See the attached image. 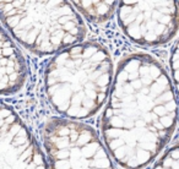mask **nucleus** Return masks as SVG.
Segmentation results:
<instances>
[{"mask_svg":"<svg viewBox=\"0 0 179 169\" xmlns=\"http://www.w3.org/2000/svg\"><path fill=\"white\" fill-rule=\"evenodd\" d=\"M175 125V91L166 69L147 54L125 56L101 120L108 153L125 169H142L167 146Z\"/></svg>","mask_w":179,"mask_h":169,"instance_id":"nucleus-1","label":"nucleus"},{"mask_svg":"<svg viewBox=\"0 0 179 169\" xmlns=\"http://www.w3.org/2000/svg\"><path fill=\"white\" fill-rule=\"evenodd\" d=\"M112 78L108 50L87 42L56 53L45 67L44 89L58 113L70 119H87L107 101Z\"/></svg>","mask_w":179,"mask_h":169,"instance_id":"nucleus-2","label":"nucleus"},{"mask_svg":"<svg viewBox=\"0 0 179 169\" xmlns=\"http://www.w3.org/2000/svg\"><path fill=\"white\" fill-rule=\"evenodd\" d=\"M0 20L36 55L59 53L86 36L81 16L67 1H0Z\"/></svg>","mask_w":179,"mask_h":169,"instance_id":"nucleus-3","label":"nucleus"},{"mask_svg":"<svg viewBox=\"0 0 179 169\" xmlns=\"http://www.w3.org/2000/svg\"><path fill=\"white\" fill-rule=\"evenodd\" d=\"M48 169H115L107 148L91 126L52 118L43 130Z\"/></svg>","mask_w":179,"mask_h":169,"instance_id":"nucleus-4","label":"nucleus"},{"mask_svg":"<svg viewBox=\"0 0 179 169\" xmlns=\"http://www.w3.org/2000/svg\"><path fill=\"white\" fill-rule=\"evenodd\" d=\"M118 5L119 26L137 44L162 45L177 34V1H122Z\"/></svg>","mask_w":179,"mask_h":169,"instance_id":"nucleus-5","label":"nucleus"},{"mask_svg":"<svg viewBox=\"0 0 179 169\" xmlns=\"http://www.w3.org/2000/svg\"><path fill=\"white\" fill-rule=\"evenodd\" d=\"M0 169H48L27 126L4 103H0Z\"/></svg>","mask_w":179,"mask_h":169,"instance_id":"nucleus-6","label":"nucleus"},{"mask_svg":"<svg viewBox=\"0 0 179 169\" xmlns=\"http://www.w3.org/2000/svg\"><path fill=\"white\" fill-rule=\"evenodd\" d=\"M27 65L14 41L0 25V94H12L26 82Z\"/></svg>","mask_w":179,"mask_h":169,"instance_id":"nucleus-7","label":"nucleus"},{"mask_svg":"<svg viewBox=\"0 0 179 169\" xmlns=\"http://www.w3.org/2000/svg\"><path fill=\"white\" fill-rule=\"evenodd\" d=\"M73 5L90 21L101 23L108 21L117 10V1H73Z\"/></svg>","mask_w":179,"mask_h":169,"instance_id":"nucleus-8","label":"nucleus"},{"mask_svg":"<svg viewBox=\"0 0 179 169\" xmlns=\"http://www.w3.org/2000/svg\"><path fill=\"white\" fill-rule=\"evenodd\" d=\"M152 169H179V150L177 142L162 154Z\"/></svg>","mask_w":179,"mask_h":169,"instance_id":"nucleus-9","label":"nucleus"},{"mask_svg":"<svg viewBox=\"0 0 179 169\" xmlns=\"http://www.w3.org/2000/svg\"><path fill=\"white\" fill-rule=\"evenodd\" d=\"M171 67H172V75H173V82L174 86H177V67H178V48L174 45L173 53L171 58Z\"/></svg>","mask_w":179,"mask_h":169,"instance_id":"nucleus-10","label":"nucleus"}]
</instances>
